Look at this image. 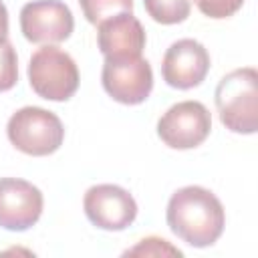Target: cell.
<instances>
[{
	"label": "cell",
	"mask_w": 258,
	"mask_h": 258,
	"mask_svg": "<svg viewBox=\"0 0 258 258\" xmlns=\"http://www.w3.org/2000/svg\"><path fill=\"white\" fill-rule=\"evenodd\" d=\"M145 30L131 12H119L97 24V44L103 56H141Z\"/></svg>",
	"instance_id": "8fae6325"
},
{
	"label": "cell",
	"mask_w": 258,
	"mask_h": 258,
	"mask_svg": "<svg viewBox=\"0 0 258 258\" xmlns=\"http://www.w3.org/2000/svg\"><path fill=\"white\" fill-rule=\"evenodd\" d=\"M210 71V54L206 46L194 38L175 40L163 54L161 77L179 91H189L204 83Z\"/></svg>",
	"instance_id": "30bf717a"
},
{
	"label": "cell",
	"mask_w": 258,
	"mask_h": 258,
	"mask_svg": "<svg viewBox=\"0 0 258 258\" xmlns=\"http://www.w3.org/2000/svg\"><path fill=\"white\" fill-rule=\"evenodd\" d=\"M220 121L232 133L252 135L258 129V75L252 67L236 69L216 87Z\"/></svg>",
	"instance_id": "7a4b0ae2"
},
{
	"label": "cell",
	"mask_w": 258,
	"mask_h": 258,
	"mask_svg": "<svg viewBox=\"0 0 258 258\" xmlns=\"http://www.w3.org/2000/svg\"><path fill=\"white\" fill-rule=\"evenodd\" d=\"M210 131L212 115L200 101L175 103L157 121V135L171 149H194L208 139Z\"/></svg>",
	"instance_id": "8992f818"
},
{
	"label": "cell",
	"mask_w": 258,
	"mask_h": 258,
	"mask_svg": "<svg viewBox=\"0 0 258 258\" xmlns=\"http://www.w3.org/2000/svg\"><path fill=\"white\" fill-rule=\"evenodd\" d=\"M18 81V56L12 42L0 36V93L10 91Z\"/></svg>",
	"instance_id": "5bb4252c"
},
{
	"label": "cell",
	"mask_w": 258,
	"mask_h": 258,
	"mask_svg": "<svg viewBox=\"0 0 258 258\" xmlns=\"http://www.w3.org/2000/svg\"><path fill=\"white\" fill-rule=\"evenodd\" d=\"M101 83L113 101L139 105L153 89V71L143 56H105Z\"/></svg>",
	"instance_id": "5b68a950"
},
{
	"label": "cell",
	"mask_w": 258,
	"mask_h": 258,
	"mask_svg": "<svg viewBox=\"0 0 258 258\" xmlns=\"http://www.w3.org/2000/svg\"><path fill=\"white\" fill-rule=\"evenodd\" d=\"M28 83L46 101H69L81 83L77 62L69 52L54 44H44L28 60Z\"/></svg>",
	"instance_id": "3957f363"
},
{
	"label": "cell",
	"mask_w": 258,
	"mask_h": 258,
	"mask_svg": "<svg viewBox=\"0 0 258 258\" xmlns=\"http://www.w3.org/2000/svg\"><path fill=\"white\" fill-rule=\"evenodd\" d=\"M194 2L202 14L216 18V20L236 14L244 4V0H194Z\"/></svg>",
	"instance_id": "2e32d148"
},
{
	"label": "cell",
	"mask_w": 258,
	"mask_h": 258,
	"mask_svg": "<svg viewBox=\"0 0 258 258\" xmlns=\"http://www.w3.org/2000/svg\"><path fill=\"white\" fill-rule=\"evenodd\" d=\"M6 34H8V10L0 0V36H6Z\"/></svg>",
	"instance_id": "e0dca14e"
},
{
	"label": "cell",
	"mask_w": 258,
	"mask_h": 258,
	"mask_svg": "<svg viewBox=\"0 0 258 258\" xmlns=\"http://www.w3.org/2000/svg\"><path fill=\"white\" fill-rule=\"evenodd\" d=\"M169 230L194 248H208L224 232L226 214L222 202L202 185L179 187L167 202Z\"/></svg>",
	"instance_id": "6da1fadb"
},
{
	"label": "cell",
	"mask_w": 258,
	"mask_h": 258,
	"mask_svg": "<svg viewBox=\"0 0 258 258\" xmlns=\"http://www.w3.org/2000/svg\"><path fill=\"white\" fill-rule=\"evenodd\" d=\"M6 135L10 143L34 157L54 153L64 141L62 121L42 107H22L8 119Z\"/></svg>",
	"instance_id": "277c9868"
},
{
	"label": "cell",
	"mask_w": 258,
	"mask_h": 258,
	"mask_svg": "<svg viewBox=\"0 0 258 258\" xmlns=\"http://www.w3.org/2000/svg\"><path fill=\"white\" fill-rule=\"evenodd\" d=\"M42 194L36 185L18 177H0V228L24 232L42 214Z\"/></svg>",
	"instance_id": "9c48e42d"
},
{
	"label": "cell",
	"mask_w": 258,
	"mask_h": 258,
	"mask_svg": "<svg viewBox=\"0 0 258 258\" xmlns=\"http://www.w3.org/2000/svg\"><path fill=\"white\" fill-rule=\"evenodd\" d=\"M83 210L89 222L107 232H121L137 218L133 196L115 183H99L87 189Z\"/></svg>",
	"instance_id": "ba28073f"
},
{
	"label": "cell",
	"mask_w": 258,
	"mask_h": 258,
	"mask_svg": "<svg viewBox=\"0 0 258 258\" xmlns=\"http://www.w3.org/2000/svg\"><path fill=\"white\" fill-rule=\"evenodd\" d=\"M75 18L62 0H32L20 10V30L28 42L56 44L73 34Z\"/></svg>",
	"instance_id": "52a82bcc"
},
{
	"label": "cell",
	"mask_w": 258,
	"mask_h": 258,
	"mask_svg": "<svg viewBox=\"0 0 258 258\" xmlns=\"http://www.w3.org/2000/svg\"><path fill=\"white\" fill-rule=\"evenodd\" d=\"M79 4L85 18L95 26L109 16L133 10V0H79Z\"/></svg>",
	"instance_id": "4fadbf2b"
},
{
	"label": "cell",
	"mask_w": 258,
	"mask_h": 258,
	"mask_svg": "<svg viewBox=\"0 0 258 258\" xmlns=\"http://www.w3.org/2000/svg\"><path fill=\"white\" fill-rule=\"evenodd\" d=\"M143 6L159 24H179L191 12L189 0H143Z\"/></svg>",
	"instance_id": "7c38bea8"
},
{
	"label": "cell",
	"mask_w": 258,
	"mask_h": 258,
	"mask_svg": "<svg viewBox=\"0 0 258 258\" xmlns=\"http://www.w3.org/2000/svg\"><path fill=\"white\" fill-rule=\"evenodd\" d=\"M125 256H181V250H177L163 238L149 236V238H143L137 246L129 248Z\"/></svg>",
	"instance_id": "9a60e30c"
}]
</instances>
